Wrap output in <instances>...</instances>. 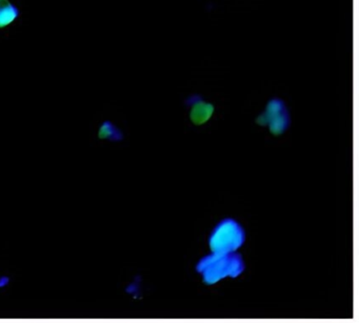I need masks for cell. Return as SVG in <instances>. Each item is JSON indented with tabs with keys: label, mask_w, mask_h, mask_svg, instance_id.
Segmentation results:
<instances>
[{
	"label": "cell",
	"mask_w": 359,
	"mask_h": 323,
	"mask_svg": "<svg viewBox=\"0 0 359 323\" xmlns=\"http://www.w3.org/2000/svg\"><path fill=\"white\" fill-rule=\"evenodd\" d=\"M256 122L260 125H269L273 135L278 136L285 133L290 125V115L281 99H272L268 102L265 113L259 115Z\"/></svg>",
	"instance_id": "3"
},
{
	"label": "cell",
	"mask_w": 359,
	"mask_h": 323,
	"mask_svg": "<svg viewBox=\"0 0 359 323\" xmlns=\"http://www.w3.org/2000/svg\"><path fill=\"white\" fill-rule=\"evenodd\" d=\"M190 106V119L195 125H201L209 121L214 113V105L207 102L199 95H193L186 100Z\"/></svg>",
	"instance_id": "4"
},
{
	"label": "cell",
	"mask_w": 359,
	"mask_h": 323,
	"mask_svg": "<svg viewBox=\"0 0 359 323\" xmlns=\"http://www.w3.org/2000/svg\"><path fill=\"white\" fill-rule=\"evenodd\" d=\"M244 270L242 257L235 253L212 254L199 261L197 272L202 274L203 281L207 284H214L225 277L236 278Z\"/></svg>",
	"instance_id": "1"
},
{
	"label": "cell",
	"mask_w": 359,
	"mask_h": 323,
	"mask_svg": "<svg viewBox=\"0 0 359 323\" xmlns=\"http://www.w3.org/2000/svg\"><path fill=\"white\" fill-rule=\"evenodd\" d=\"M10 277L8 276H0V288H5L10 283Z\"/></svg>",
	"instance_id": "7"
},
{
	"label": "cell",
	"mask_w": 359,
	"mask_h": 323,
	"mask_svg": "<svg viewBox=\"0 0 359 323\" xmlns=\"http://www.w3.org/2000/svg\"><path fill=\"white\" fill-rule=\"evenodd\" d=\"M19 15L18 7L11 0H0V29H5L14 23Z\"/></svg>",
	"instance_id": "5"
},
{
	"label": "cell",
	"mask_w": 359,
	"mask_h": 323,
	"mask_svg": "<svg viewBox=\"0 0 359 323\" xmlns=\"http://www.w3.org/2000/svg\"><path fill=\"white\" fill-rule=\"evenodd\" d=\"M98 137L100 139H107L110 141L117 142L123 139V134L113 122L106 120L99 126V130H98Z\"/></svg>",
	"instance_id": "6"
},
{
	"label": "cell",
	"mask_w": 359,
	"mask_h": 323,
	"mask_svg": "<svg viewBox=\"0 0 359 323\" xmlns=\"http://www.w3.org/2000/svg\"><path fill=\"white\" fill-rule=\"evenodd\" d=\"M244 239L246 235L241 225L233 219H224L212 233L209 245L212 254H227L237 251Z\"/></svg>",
	"instance_id": "2"
}]
</instances>
